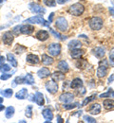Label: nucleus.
Returning <instances> with one entry per match:
<instances>
[{
	"instance_id": "obj_1",
	"label": "nucleus",
	"mask_w": 114,
	"mask_h": 123,
	"mask_svg": "<svg viewBox=\"0 0 114 123\" xmlns=\"http://www.w3.org/2000/svg\"><path fill=\"white\" fill-rule=\"evenodd\" d=\"M85 12V7L80 3H75L68 8V12L73 16H80Z\"/></svg>"
},
{
	"instance_id": "obj_2",
	"label": "nucleus",
	"mask_w": 114,
	"mask_h": 123,
	"mask_svg": "<svg viewBox=\"0 0 114 123\" xmlns=\"http://www.w3.org/2000/svg\"><path fill=\"white\" fill-rule=\"evenodd\" d=\"M107 72H108V62L107 60H103L99 62L97 76L99 78H104L107 75Z\"/></svg>"
},
{
	"instance_id": "obj_3",
	"label": "nucleus",
	"mask_w": 114,
	"mask_h": 123,
	"mask_svg": "<svg viewBox=\"0 0 114 123\" xmlns=\"http://www.w3.org/2000/svg\"><path fill=\"white\" fill-rule=\"evenodd\" d=\"M103 19L101 17H98V16H94L92 18L89 19V22H88V25L90 27L91 30L93 31H99L103 28Z\"/></svg>"
},
{
	"instance_id": "obj_4",
	"label": "nucleus",
	"mask_w": 114,
	"mask_h": 123,
	"mask_svg": "<svg viewBox=\"0 0 114 123\" xmlns=\"http://www.w3.org/2000/svg\"><path fill=\"white\" fill-rule=\"evenodd\" d=\"M25 22L27 23H30V24H40V25H43V26H46V27H49V22H47L42 15H36L33 16V17H30L28 18Z\"/></svg>"
},
{
	"instance_id": "obj_5",
	"label": "nucleus",
	"mask_w": 114,
	"mask_h": 123,
	"mask_svg": "<svg viewBox=\"0 0 114 123\" xmlns=\"http://www.w3.org/2000/svg\"><path fill=\"white\" fill-rule=\"evenodd\" d=\"M55 26L56 28L62 32H65L67 31V28H68V24L66 20V18L64 17H58L56 19V22H55Z\"/></svg>"
},
{
	"instance_id": "obj_6",
	"label": "nucleus",
	"mask_w": 114,
	"mask_h": 123,
	"mask_svg": "<svg viewBox=\"0 0 114 123\" xmlns=\"http://www.w3.org/2000/svg\"><path fill=\"white\" fill-rule=\"evenodd\" d=\"M48 51H49V55H51L53 57H56L61 52V46L57 43H53V44L49 45V46L48 47Z\"/></svg>"
},
{
	"instance_id": "obj_7",
	"label": "nucleus",
	"mask_w": 114,
	"mask_h": 123,
	"mask_svg": "<svg viewBox=\"0 0 114 123\" xmlns=\"http://www.w3.org/2000/svg\"><path fill=\"white\" fill-rule=\"evenodd\" d=\"M29 9L34 12V13H38V14H44L45 12H46V10L43 8V7H41L39 4H37V3H31L30 5H29Z\"/></svg>"
},
{
	"instance_id": "obj_8",
	"label": "nucleus",
	"mask_w": 114,
	"mask_h": 123,
	"mask_svg": "<svg viewBox=\"0 0 114 123\" xmlns=\"http://www.w3.org/2000/svg\"><path fill=\"white\" fill-rule=\"evenodd\" d=\"M13 40H14V37H13V34L11 31H6L3 34V36H2V41L7 46L12 45V43L13 42Z\"/></svg>"
},
{
	"instance_id": "obj_9",
	"label": "nucleus",
	"mask_w": 114,
	"mask_h": 123,
	"mask_svg": "<svg viewBox=\"0 0 114 123\" xmlns=\"http://www.w3.org/2000/svg\"><path fill=\"white\" fill-rule=\"evenodd\" d=\"M73 98H74V95L69 92L63 93L59 97V100L61 102H63V103H69V102H71L73 100Z\"/></svg>"
},
{
	"instance_id": "obj_10",
	"label": "nucleus",
	"mask_w": 114,
	"mask_h": 123,
	"mask_svg": "<svg viewBox=\"0 0 114 123\" xmlns=\"http://www.w3.org/2000/svg\"><path fill=\"white\" fill-rule=\"evenodd\" d=\"M46 89L50 94H55L58 91V84L54 80H50L46 83Z\"/></svg>"
},
{
	"instance_id": "obj_11",
	"label": "nucleus",
	"mask_w": 114,
	"mask_h": 123,
	"mask_svg": "<svg viewBox=\"0 0 114 123\" xmlns=\"http://www.w3.org/2000/svg\"><path fill=\"white\" fill-rule=\"evenodd\" d=\"M34 101L37 103V105L39 106H43L45 99H44V95L40 92H36L34 95Z\"/></svg>"
},
{
	"instance_id": "obj_12",
	"label": "nucleus",
	"mask_w": 114,
	"mask_h": 123,
	"mask_svg": "<svg viewBox=\"0 0 114 123\" xmlns=\"http://www.w3.org/2000/svg\"><path fill=\"white\" fill-rule=\"evenodd\" d=\"M20 31H21V33H23V34L30 35V34H32L33 32L34 28H33V26H31V25H28V24L27 25H22Z\"/></svg>"
},
{
	"instance_id": "obj_13",
	"label": "nucleus",
	"mask_w": 114,
	"mask_h": 123,
	"mask_svg": "<svg viewBox=\"0 0 114 123\" xmlns=\"http://www.w3.org/2000/svg\"><path fill=\"white\" fill-rule=\"evenodd\" d=\"M49 37V32L46 31H39L36 33V38H37L39 41H42V42L48 40Z\"/></svg>"
},
{
	"instance_id": "obj_14",
	"label": "nucleus",
	"mask_w": 114,
	"mask_h": 123,
	"mask_svg": "<svg viewBox=\"0 0 114 123\" xmlns=\"http://www.w3.org/2000/svg\"><path fill=\"white\" fill-rule=\"evenodd\" d=\"M92 53H93V55L95 56V57H97L99 59H101V58H103L104 56H105V54H106V52H105V48H103V47H95V48H93L92 49Z\"/></svg>"
},
{
	"instance_id": "obj_15",
	"label": "nucleus",
	"mask_w": 114,
	"mask_h": 123,
	"mask_svg": "<svg viewBox=\"0 0 114 123\" xmlns=\"http://www.w3.org/2000/svg\"><path fill=\"white\" fill-rule=\"evenodd\" d=\"M84 50L80 49V48H74V49H71V52H70V55L73 59H80L83 54H84Z\"/></svg>"
},
{
	"instance_id": "obj_16",
	"label": "nucleus",
	"mask_w": 114,
	"mask_h": 123,
	"mask_svg": "<svg viewBox=\"0 0 114 123\" xmlns=\"http://www.w3.org/2000/svg\"><path fill=\"white\" fill-rule=\"evenodd\" d=\"M37 75H38V77L40 78V79H45V78L49 77V75H50L49 69L47 68V67H43V68H41V69L38 70Z\"/></svg>"
},
{
	"instance_id": "obj_17",
	"label": "nucleus",
	"mask_w": 114,
	"mask_h": 123,
	"mask_svg": "<svg viewBox=\"0 0 114 123\" xmlns=\"http://www.w3.org/2000/svg\"><path fill=\"white\" fill-rule=\"evenodd\" d=\"M42 115H43L44 118L47 119L46 122H50L52 120V118H53V114L49 109H44L42 111Z\"/></svg>"
},
{
	"instance_id": "obj_18",
	"label": "nucleus",
	"mask_w": 114,
	"mask_h": 123,
	"mask_svg": "<svg viewBox=\"0 0 114 123\" xmlns=\"http://www.w3.org/2000/svg\"><path fill=\"white\" fill-rule=\"evenodd\" d=\"M88 112L91 115H99L101 113V105L99 103H94L92 104L90 108L88 109Z\"/></svg>"
},
{
	"instance_id": "obj_19",
	"label": "nucleus",
	"mask_w": 114,
	"mask_h": 123,
	"mask_svg": "<svg viewBox=\"0 0 114 123\" xmlns=\"http://www.w3.org/2000/svg\"><path fill=\"white\" fill-rule=\"evenodd\" d=\"M57 68L62 71V72H67L69 70V66H68V63L66 61H60L57 64Z\"/></svg>"
},
{
	"instance_id": "obj_20",
	"label": "nucleus",
	"mask_w": 114,
	"mask_h": 123,
	"mask_svg": "<svg viewBox=\"0 0 114 123\" xmlns=\"http://www.w3.org/2000/svg\"><path fill=\"white\" fill-rule=\"evenodd\" d=\"M51 79H52V80H54V81H60V80H63L64 79H65V74H64V72H62V71H59V72H54L52 75H51Z\"/></svg>"
},
{
	"instance_id": "obj_21",
	"label": "nucleus",
	"mask_w": 114,
	"mask_h": 123,
	"mask_svg": "<svg viewBox=\"0 0 114 123\" xmlns=\"http://www.w3.org/2000/svg\"><path fill=\"white\" fill-rule=\"evenodd\" d=\"M26 60H27V62H28L29 63H31V64H37V63L40 62L38 56H37V55H34V54H29V55L27 56Z\"/></svg>"
},
{
	"instance_id": "obj_22",
	"label": "nucleus",
	"mask_w": 114,
	"mask_h": 123,
	"mask_svg": "<svg viewBox=\"0 0 114 123\" xmlns=\"http://www.w3.org/2000/svg\"><path fill=\"white\" fill-rule=\"evenodd\" d=\"M70 86H71V88H73V89L80 88V87L83 86V80H82L81 79H79V78H76V79H74V80L71 81Z\"/></svg>"
},
{
	"instance_id": "obj_23",
	"label": "nucleus",
	"mask_w": 114,
	"mask_h": 123,
	"mask_svg": "<svg viewBox=\"0 0 114 123\" xmlns=\"http://www.w3.org/2000/svg\"><path fill=\"white\" fill-rule=\"evenodd\" d=\"M27 95H28V89L27 88H22L21 90H19V92L16 93L15 98L18 99H25L27 98Z\"/></svg>"
},
{
	"instance_id": "obj_24",
	"label": "nucleus",
	"mask_w": 114,
	"mask_h": 123,
	"mask_svg": "<svg viewBox=\"0 0 114 123\" xmlns=\"http://www.w3.org/2000/svg\"><path fill=\"white\" fill-rule=\"evenodd\" d=\"M53 62H54L53 58L49 57V55H47V54H43L42 55V62L45 65H50V64L53 63Z\"/></svg>"
},
{
	"instance_id": "obj_25",
	"label": "nucleus",
	"mask_w": 114,
	"mask_h": 123,
	"mask_svg": "<svg viewBox=\"0 0 114 123\" xmlns=\"http://www.w3.org/2000/svg\"><path fill=\"white\" fill-rule=\"evenodd\" d=\"M14 107L13 106H9V107L6 108V111H5V116L7 118H12L13 116H14Z\"/></svg>"
},
{
	"instance_id": "obj_26",
	"label": "nucleus",
	"mask_w": 114,
	"mask_h": 123,
	"mask_svg": "<svg viewBox=\"0 0 114 123\" xmlns=\"http://www.w3.org/2000/svg\"><path fill=\"white\" fill-rule=\"evenodd\" d=\"M82 46L81 42L78 40H71L68 43V48L70 49H74V48H80Z\"/></svg>"
},
{
	"instance_id": "obj_27",
	"label": "nucleus",
	"mask_w": 114,
	"mask_h": 123,
	"mask_svg": "<svg viewBox=\"0 0 114 123\" xmlns=\"http://www.w3.org/2000/svg\"><path fill=\"white\" fill-rule=\"evenodd\" d=\"M23 80H24V83H26V84L32 85V84L34 83V78H33V75L30 74V73H28L25 77H23Z\"/></svg>"
},
{
	"instance_id": "obj_28",
	"label": "nucleus",
	"mask_w": 114,
	"mask_h": 123,
	"mask_svg": "<svg viewBox=\"0 0 114 123\" xmlns=\"http://www.w3.org/2000/svg\"><path fill=\"white\" fill-rule=\"evenodd\" d=\"M7 60L12 63V66H13V67H17V61H16V59H15V57L13 56V54L8 53V54H7Z\"/></svg>"
},
{
	"instance_id": "obj_29",
	"label": "nucleus",
	"mask_w": 114,
	"mask_h": 123,
	"mask_svg": "<svg viewBox=\"0 0 114 123\" xmlns=\"http://www.w3.org/2000/svg\"><path fill=\"white\" fill-rule=\"evenodd\" d=\"M103 105H104V107L106 108V109H107V110L113 109L114 108V100H112V99H106V100H104Z\"/></svg>"
},
{
	"instance_id": "obj_30",
	"label": "nucleus",
	"mask_w": 114,
	"mask_h": 123,
	"mask_svg": "<svg viewBox=\"0 0 114 123\" xmlns=\"http://www.w3.org/2000/svg\"><path fill=\"white\" fill-rule=\"evenodd\" d=\"M49 31L51 32V34H52V35H53L55 38H57V39H59V40H61V41H65L66 39H67V36H64V35L60 34L59 32L55 31L53 29H49Z\"/></svg>"
},
{
	"instance_id": "obj_31",
	"label": "nucleus",
	"mask_w": 114,
	"mask_h": 123,
	"mask_svg": "<svg viewBox=\"0 0 114 123\" xmlns=\"http://www.w3.org/2000/svg\"><path fill=\"white\" fill-rule=\"evenodd\" d=\"M95 98H96V94H95V95H92V96H90V97H88V98H86L84 99V101L82 102L81 106H86V105H87V104H88L90 101L94 100Z\"/></svg>"
},
{
	"instance_id": "obj_32",
	"label": "nucleus",
	"mask_w": 114,
	"mask_h": 123,
	"mask_svg": "<svg viewBox=\"0 0 114 123\" xmlns=\"http://www.w3.org/2000/svg\"><path fill=\"white\" fill-rule=\"evenodd\" d=\"M1 94H2L5 98H11V97L13 96V89L8 88V89H5L4 91H1Z\"/></svg>"
},
{
	"instance_id": "obj_33",
	"label": "nucleus",
	"mask_w": 114,
	"mask_h": 123,
	"mask_svg": "<svg viewBox=\"0 0 114 123\" xmlns=\"http://www.w3.org/2000/svg\"><path fill=\"white\" fill-rule=\"evenodd\" d=\"M11 68H12V67H11L9 64H7V63H2V64L0 65V71H1V72H3V73L10 71V70H11Z\"/></svg>"
},
{
	"instance_id": "obj_34",
	"label": "nucleus",
	"mask_w": 114,
	"mask_h": 123,
	"mask_svg": "<svg viewBox=\"0 0 114 123\" xmlns=\"http://www.w3.org/2000/svg\"><path fill=\"white\" fill-rule=\"evenodd\" d=\"M25 51H26V47L21 46V45H17L15 46V48H14V52H16L17 54H21V53H23Z\"/></svg>"
},
{
	"instance_id": "obj_35",
	"label": "nucleus",
	"mask_w": 114,
	"mask_h": 123,
	"mask_svg": "<svg viewBox=\"0 0 114 123\" xmlns=\"http://www.w3.org/2000/svg\"><path fill=\"white\" fill-rule=\"evenodd\" d=\"M77 106H78L77 102H75V103H64V105H63L64 109H66V110H70V109H73Z\"/></svg>"
},
{
	"instance_id": "obj_36",
	"label": "nucleus",
	"mask_w": 114,
	"mask_h": 123,
	"mask_svg": "<svg viewBox=\"0 0 114 123\" xmlns=\"http://www.w3.org/2000/svg\"><path fill=\"white\" fill-rule=\"evenodd\" d=\"M25 115H26V117H29V118H31V117H33V106H32V105H29V106L27 107Z\"/></svg>"
},
{
	"instance_id": "obj_37",
	"label": "nucleus",
	"mask_w": 114,
	"mask_h": 123,
	"mask_svg": "<svg viewBox=\"0 0 114 123\" xmlns=\"http://www.w3.org/2000/svg\"><path fill=\"white\" fill-rule=\"evenodd\" d=\"M43 2L48 7H55L56 6V0H43Z\"/></svg>"
},
{
	"instance_id": "obj_38",
	"label": "nucleus",
	"mask_w": 114,
	"mask_h": 123,
	"mask_svg": "<svg viewBox=\"0 0 114 123\" xmlns=\"http://www.w3.org/2000/svg\"><path fill=\"white\" fill-rule=\"evenodd\" d=\"M110 96H113V90L110 88V89H108V91L107 93H104V94H101L100 96H99V98H108V97H110Z\"/></svg>"
},
{
	"instance_id": "obj_39",
	"label": "nucleus",
	"mask_w": 114,
	"mask_h": 123,
	"mask_svg": "<svg viewBox=\"0 0 114 123\" xmlns=\"http://www.w3.org/2000/svg\"><path fill=\"white\" fill-rule=\"evenodd\" d=\"M83 119H84L85 122H87V123H95L96 122L95 118H93V117H89V116H85V117H83Z\"/></svg>"
},
{
	"instance_id": "obj_40",
	"label": "nucleus",
	"mask_w": 114,
	"mask_h": 123,
	"mask_svg": "<svg viewBox=\"0 0 114 123\" xmlns=\"http://www.w3.org/2000/svg\"><path fill=\"white\" fill-rule=\"evenodd\" d=\"M20 29H21V26H20V25H18V26L14 27V28L13 29V32L15 35H19V33H21Z\"/></svg>"
},
{
	"instance_id": "obj_41",
	"label": "nucleus",
	"mask_w": 114,
	"mask_h": 123,
	"mask_svg": "<svg viewBox=\"0 0 114 123\" xmlns=\"http://www.w3.org/2000/svg\"><path fill=\"white\" fill-rule=\"evenodd\" d=\"M12 77V74H3V75H1V77L0 79L1 80H8V79H10V78Z\"/></svg>"
},
{
	"instance_id": "obj_42",
	"label": "nucleus",
	"mask_w": 114,
	"mask_h": 123,
	"mask_svg": "<svg viewBox=\"0 0 114 123\" xmlns=\"http://www.w3.org/2000/svg\"><path fill=\"white\" fill-rule=\"evenodd\" d=\"M109 59L114 62V47L110 50V52H109Z\"/></svg>"
},
{
	"instance_id": "obj_43",
	"label": "nucleus",
	"mask_w": 114,
	"mask_h": 123,
	"mask_svg": "<svg viewBox=\"0 0 114 123\" xmlns=\"http://www.w3.org/2000/svg\"><path fill=\"white\" fill-rule=\"evenodd\" d=\"M69 0H57V3L58 4H60V5H63V4H66V3H67Z\"/></svg>"
},
{
	"instance_id": "obj_44",
	"label": "nucleus",
	"mask_w": 114,
	"mask_h": 123,
	"mask_svg": "<svg viewBox=\"0 0 114 123\" xmlns=\"http://www.w3.org/2000/svg\"><path fill=\"white\" fill-rule=\"evenodd\" d=\"M53 16H54V13H53V12H51V13H50V15H49V23H51V22H52Z\"/></svg>"
},
{
	"instance_id": "obj_45",
	"label": "nucleus",
	"mask_w": 114,
	"mask_h": 123,
	"mask_svg": "<svg viewBox=\"0 0 114 123\" xmlns=\"http://www.w3.org/2000/svg\"><path fill=\"white\" fill-rule=\"evenodd\" d=\"M109 12H110V14H112V15L114 16V7L109 8Z\"/></svg>"
},
{
	"instance_id": "obj_46",
	"label": "nucleus",
	"mask_w": 114,
	"mask_h": 123,
	"mask_svg": "<svg viewBox=\"0 0 114 123\" xmlns=\"http://www.w3.org/2000/svg\"><path fill=\"white\" fill-rule=\"evenodd\" d=\"M4 60H5V59H4V57L0 55V65H1L2 63H4Z\"/></svg>"
},
{
	"instance_id": "obj_47",
	"label": "nucleus",
	"mask_w": 114,
	"mask_h": 123,
	"mask_svg": "<svg viewBox=\"0 0 114 123\" xmlns=\"http://www.w3.org/2000/svg\"><path fill=\"white\" fill-rule=\"evenodd\" d=\"M113 80H114V75H112L111 77L109 78V80H109V82H111V81H112Z\"/></svg>"
},
{
	"instance_id": "obj_48",
	"label": "nucleus",
	"mask_w": 114,
	"mask_h": 123,
	"mask_svg": "<svg viewBox=\"0 0 114 123\" xmlns=\"http://www.w3.org/2000/svg\"><path fill=\"white\" fill-rule=\"evenodd\" d=\"M58 122H63V119L60 117H58Z\"/></svg>"
},
{
	"instance_id": "obj_49",
	"label": "nucleus",
	"mask_w": 114,
	"mask_h": 123,
	"mask_svg": "<svg viewBox=\"0 0 114 123\" xmlns=\"http://www.w3.org/2000/svg\"><path fill=\"white\" fill-rule=\"evenodd\" d=\"M4 105H1V104H0V111H2V110H4Z\"/></svg>"
},
{
	"instance_id": "obj_50",
	"label": "nucleus",
	"mask_w": 114,
	"mask_h": 123,
	"mask_svg": "<svg viewBox=\"0 0 114 123\" xmlns=\"http://www.w3.org/2000/svg\"><path fill=\"white\" fill-rule=\"evenodd\" d=\"M2 102H3V98L0 97V104H2Z\"/></svg>"
},
{
	"instance_id": "obj_51",
	"label": "nucleus",
	"mask_w": 114,
	"mask_h": 123,
	"mask_svg": "<svg viewBox=\"0 0 114 123\" xmlns=\"http://www.w3.org/2000/svg\"><path fill=\"white\" fill-rule=\"evenodd\" d=\"M3 2V0H0V3H2Z\"/></svg>"
},
{
	"instance_id": "obj_52",
	"label": "nucleus",
	"mask_w": 114,
	"mask_h": 123,
	"mask_svg": "<svg viewBox=\"0 0 114 123\" xmlns=\"http://www.w3.org/2000/svg\"><path fill=\"white\" fill-rule=\"evenodd\" d=\"M113 96H114V93H113Z\"/></svg>"
},
{
	"instance_id": "obj_53",
	"label": "nucleus",
	"mask_w": 114,
	"mask_h": 123,
	"mask_svg": "<svg viewBox=\"0 0 114 123\" xmlns=\"http://www.w3.org/2000/svg\"><path fill=\"white\" fill-rule=\"evenodd\" d=\"M0 93H1V91H0Z\"/></svg>"
}]
</instances>
